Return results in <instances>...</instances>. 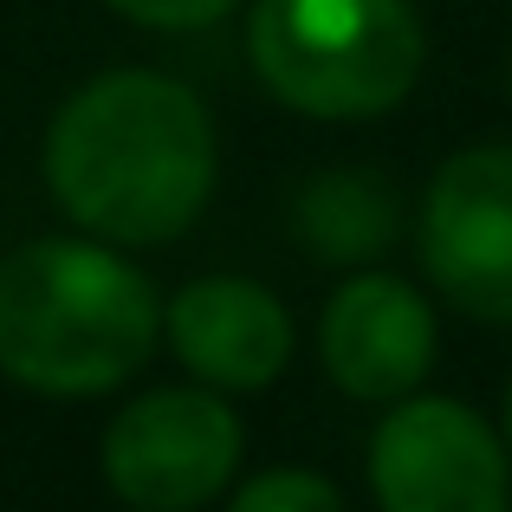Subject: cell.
I'll return each mask as SVG.
<instances>
[{
  "instance_id": "6da1fadb",
  "label": "cell",
  "mask_w": 512,
  "mask_h": 512,
  "mask_svg": "<svg viewBox=\"0 0 512 512\" xmlns=\"http://www.w3.org/2000/svg\"><path fill=\"white\" fill-rule=\"evenodd\" d=\"M46 188L91 240L163 247L214 195V124L182 78L98 72L46 130Z\"/></svg>"
},
{
  "instance_id": "8992f818",
  "label": "cell",
  "mask_w": 512,
  "mask_h": 512,
  "mask_svg": "<svg viewBox=\"0 0 512 512\" xmlns=\"http://www.w3.org/2000/svg\"><path fill=\"white\" fill-rule=\"evenodd\" d=\"M422 266L467 318L512 325V143L448 156L422 195Z\"/></svg>"
},
{
  "instance_id": "3957f363",
  "label": "cell",
  "mask_w": 512,
  "mask_h": 512,
  "mask_svg": "<svg viewBox=\"0 0 512 512\" xmlns=\"http://www.w3.org/2000/svg\"><path fill=\"white\" fill-rule=\"evenodd\" d=\"M422 20L409 0H253L247 59L286 111L363 124L422 78Z\"/></svg>"
},
{
  "instance_id": "7a4b0ae2",
  "label": "cell",
  "mask_w": 512,
  "mask_h": 512,
  "mask_svg": "<svg viewBox=\"0 0 512 512\" xmlns=\"http://www.w3.org/2000/svg\"><path fill=\"white\" fill-rule=\"evenodd\" d=\"M156 338L163 299L111 240H26L0 260V376L33 396H104Z\"/></svg>"
},
{
  "instance_id": "5b68a950",
  "label": "cell",
  "mask_w": 512,
  "mask_h": 512,
  "mask_svg": "<svg viewBox=\"0 0 512 512\" xmlns=\"http://www.w3.org/2000/svg\"><path fill=\"white\" fill-rule=\"evenodd\" d=\"M240 415L221 389H150L104 428V480L130 512H201L240 467Z\"/></svg>"
},
{
  "instance_id": "52a82bcc",
  "label": "cell",
  "mask_w": 512,
  "mask_h": 512,
  "mask_svg": "<svg viewBox=\"0 0 512 512\" xmlns=\"http://www.w3.org/2000/svg\"><path fill=\"white\" fill-rule=\"evenodd\" d=\"M325 376L357 402H402L435 363V305L396 273H357L318 318Z\"/></svg>"
},
{
  "instance_id": "7c38bea8",
  "label": "cell",
  "mask_w": 512,
  "mask_h": 512,
  "mask_svg": "<svg viewBox=\"0 0 512 512\" xmlns=\"http://www.w3.org/2000/svg\"><path fill=\"white\" fill-rule=\"evenodd\" d=\"M500 441H506V454H512V389H506V428H500Z\"/></svg>"
},
{
  "instance_id": "4fadbf2b",
  "label": "cell",
  "mask_w": 512,
  "mask_h": 512,
  "mask_svg": "<svg viewBox=\"0 0 512 512\" xmlns=\"http://www.w3.org/2000/svg\"><path fill=\"white\" fill-rule=\"evenodd\" d=\"M506 78H512V72H506Z\"/></svg>"
},
{
  "instance_id": "30bf717a",
  "label": "cell",
  "mask_w": 512,
  "mask_h": 512,
  "mask_svg": "<svg viewBox=\"0 0 512 512\" xmlns=\"http://www.w3.org/2000/svg\"><path fill=\"white\" fill-rule=\"evenodd\" d=\"M227 512H344V493L312 467H266L234 493Z\"/></svg>"
},
{
  "instance_id": "9c48e42d",
  "label": "cell",
  "mask_w": 512,
  "mask_h": 512,
  "mask_svg": "<svg viewBox=\"0 0 512 512\" xmlns=\"http://www.w3.org/2000/svg\"><path fill=\"white\" fill-rule=\"evenodd\" d=\"M292 227L325 266H363L396 240V195L370 169H325L299 188Z\"/></svg>"
},
{
  "instance_id": "277c9868",
  "label": "cell",
  "mask_w": 512,
  "mask_h": 512,
  "mask_svg": "<svg viewBox=\"0 0 512 512\" xmlns=\"http://www.w3.org/2000/svg\"><path fill=\"white\" fill-rule=\"evenodd\" d=\"M370 493L383 512H512V454L467 402L402 396L370 435Z\"/></svg>"
},
{
  "instance_id": "8fae6325",
  "label": "cell",
  "mask_w": 512,
  "mask_h": 512,
  "mask_svg": "<svg viewBox=\"0 0 512 512\" xmlns=\"http://www.w3.org/2000/svg\"><path fill=\"white\" fill-rule=\"evenodd\" d=\"M111 13H124L130 26H156V33H201V26L227 20L240 0H104Z\"/></svg>"
},
{
  "instance_id": "ba28073f",
  "label": "cell",
  "mask_w": 512,
  "mask_h": 512,
  "mask_svg": "<svg viewBox=\"0 0 512 512\" xmlns=\"http://www.w3.org/2000/svg\"><path fill=\"white\" fill-rule=\"evenodd\" d=\"M163 338L195 383L208 389H266L292 363V312L240 273L188 279L163 305Z\"/></svg>"
}]
</instances>
